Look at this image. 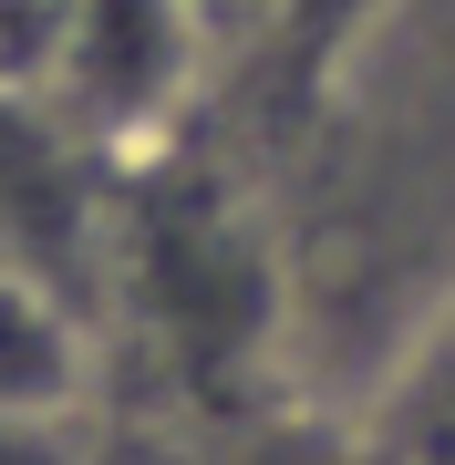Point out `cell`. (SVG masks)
Returning a JSON list of instances; mask_svg holds the SVG:
<instances>
[{
    "label": "cell",
    "instance_id": "1",
    "mask_svg": "<svg viewBox=\"0 0 455 465\" xmlns=\"http://www.w3.org/2000/svg\"><path fill=\"white\" fill-rule=\"evenodd\" d=\"M207 73H218V42L186 0H63L32 94L73 145L155 166V155H176Z\"/></svg>",
    "mask_w": 455,
    "mask_h": 465
},
{
    "label": "cell",
    "instance_id": "2",
    "mask_svg": "<svg viewBox=\"0 0 455 465\" xmlns=\"http://www.w3.org/2000/svg\"><path fill=\"white\" fill-rule=\"evenodd\" d=\"M249 238L259 228L228 217L218 186H155V207H145V269H155L166 341L207 372H238L270 341V259Z\"/></svg>",
    "mask_w": 455,
    "mask_h": 465
},
{
    "label": "cell",
    "instance_id": "3",
    "mask_svg": "<svg viewBox=\"0 0 455 465\" xmlns=\"http://www.w3.org/2000/svg\"><path fill=\"white\" fill-rule=\"evenodd\" d=\"M362 455L372 465H455V280L393 341V362L362 403Z\"/></svg>",
    "mask_w": 455,
    "mask_h": 465
},
{
    "label": "cell",
    "instance_id": "4",
    "mask_svg": "<svg viewBox=\"0 0 455 465\" xmlns=\"http://www.w3.org/2000/svg\"><path fill=\"white\" fill-rule=\"evenodd\" d=\"M0 414H84V331L21 269H0Z\"/></svg>",
    "mask_w": 455,
    "mask_h": 465
},
{
    "label": "cell",
    "instance_id": "5",
    "mask_svg": "<svg viewBox=\"0 0 455 465\" xmlns=\"http://www.w3.org/2000/svg\"><path fill=\"white\" fill-rule=\"evenodd\" d=\"M393 0H280V32H270V52L290 63V84H331L341 63L372 42V21H383Z\"/></svg>",
    "mask_w": 455,
    "mask_h": 465
},
{
    "label": "cell",
    "instance_id": "6",
    "mask_svg": "<svg viewBox=\"0 0 455 465\" xmlns=\"http://www.w3.org/2000/svg\"><path fill=\"white\" fill-rule=\"evenodd\" d=\"M84 424L73 414H0V465H84Z\"/></svg>",
    "mask_w": 455,
    "mask_h": 465
},
{
    "label": "cell",
    "instance_id": "7",
    "mask_svg": "<svg viewBox=\"0 0 455 465\" xmlns=\"http://www.w3.org/2000/svg\"><path fill=\"white\" fill-rule=\"evenodd\" d=\"M186 11L207 21L218 63H238V52H270V32H280V0H186Z\"/></svg>",
    "mask_w": 455,
    "mask_h": 465
}]
</instances>
